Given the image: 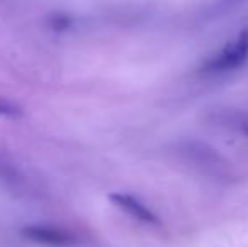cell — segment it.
<instances>
[{"label":"cell","mask_w":248,"mask_h":247,"mask_svg":"<svg viewBox=\"0 0 248 247\" xmlns=\"http://www.w3.org/2000/svg\"><path fill=\"white\" fill-rule=\"evenodd\" d=\"M176 154L187 168L194 169L206 178L219 180V181L233 178V169L230 163L216 149L201 141L177 142Z\"/></svg>","instance_id":"6da1fadb"},{"label":"cell","mask_w":248,"mask_h":247,"mask_svg":"<svg viewBox=\"0 0 248 247\" xmlns=\"http://www.w3.org/2000/svg\"><path fill=\"white\" fill-rule=\"evenodd\" d=\"M248 58V27L240 33L238 37L230 41L221 51L209 58L204 65V71L208 73H225L240 68Z\"/></svg>","instance_id":"7a4b0ae2"},{"label":"cell","mask_w":248,"mask_h":247,"mask_svg":"<svg viewBox=\"0 0 248 247\" xmlns=\"http://www.w3.org/2000/svg\"><path fill=\"white\" fill-rule=\"evenodd\" d=\"M22 234L31 242L44 247H73L76 244L71 232L54 225H29L22 229Z\"/></svg>","instance_id":"3957f363"},{"label":"cell","mask_w":248,"mask_h":247,"mask_svg":"<svg viewBox=\"0 0 248 247\" xmlns=\"http://www.w3.org/2000/svg\"><path fill=\"white\" fill-rule=\"evenodd\" d=\"M209 122L216 127H221L236 135H243L248 139V112L242 109H215L209 114Z\"/></svg>","instance_id":"277c9868"},{"label":"cell","mask_w":248,"mask_h":247,"mask_svg":"<svg viewBox=\"0 0 248 247\" xmlns=\"http://www.w3.org/2000/svg\"><path fill=\"white\" fill-rule=\"evenodd\" d=\"M110 201L118 207L120 210H124L127 215H130L132 218L135 220L142 222V224H147V225H159V217L154 214L150 208L145 207L140 200H137L135 197L128 193H111L108 195Z\"/></svg>","instance_id":"5b68a950"},{"label":"cell","mask_w":248,"mask_h":247,"mask_svg":"<svg viewBox=\"0 0 248 247\" xmlns=\"http://www.w3.org/2000/svg\"><path fill=\"white\" fill-rule=\"evenodd\" d=\"M20 114H22V110H20L19 105H16V103L10 102V100L0 97V115L2 117H19Z\"/></svg>","instance_id":"8992f818"},{"label":"cell","mask_w":248,"mask_h":247,"mask_svg":"<svg viewBox=\"0 0 248 247\" xmlns=\"http://www.w3.org/2000/svg\"><path fill=\"white\" fill-rule=\"evenodd\" d=\"M242 2V0H225V3H238Z\"/></svg>","instance_id":"52a82bcc"}]
</instances>
